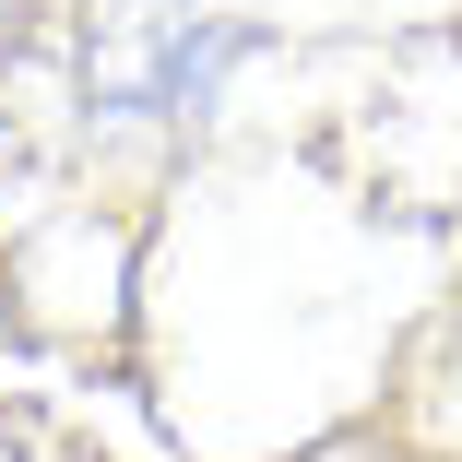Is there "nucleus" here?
<instances>
[{"mask_svg": "<svg viewBox=\"0 0 462 462\" xmlns=\"http://www.w3.org/2000/svg\"><path fill=\"white\" fill-rule=\"evenodd\" d=\"M237 48L249 36L214 0H96V24H83V96L107 119H178V107H214Z\"/></svg>", "mask_w": 462, "mask_h": 462, "instance_id": "obj_1", "label": "nucleus"}]
</instances>
